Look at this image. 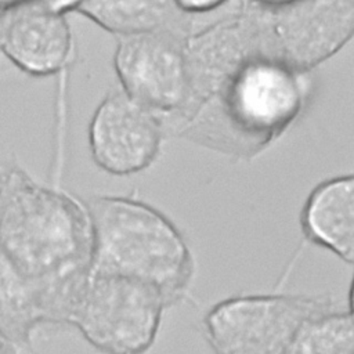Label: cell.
Masks as SVG:
<instances>
[{
    "instance_id": "7a4b0ae2",
    "label": "cell",
    "mask_w": 354,
    "mask_h": 354,
    "mask_svg": "<svg viewBox=\"0 0 354 354\" xmlns=\"http://www.w3.org/2000/svg\"><path fill=\"white\" fill-rule=\"evenodd\" d=\"M84 205L93 242L90 275L151 283L160 290L167 308L187 297L195 260L184 234L165 213L134 196L101 195Z\"/></svg>"
},
{
    "instance_id": "30bf717a",
    "label": "cell",
    "mask_w": 354,
    "mask_h": 354,
    "mask_svg": "<svg viewBox=\"0 0 354 354\" xmlns=\"http://www.w3.org/2000/svg\"><path fill=\"white\" fill-rule=\"evenodd\" d=\"M304 239L351 266L354 263V178L339 176L319 183L300 213Z\"/></svg>"
},
{
    "instance_id": "3957f363",
    "label": "cell",
    "mask_w": 354,
    "mask_h": 354,
    "mask_svg": "<svg viewBox=\"0 0 354 354\" xmlns=\"http://www.w3.org/2000/svg\"><path fill=\"white\" fill-rule=\"evenodd\" d=\"M303 72L264 54L249 55L221 80V108L231 131L224 152L252 156L299 115L307 83Z\"/></svg>"
},
{
    "instance_id": "ba28073f",
    "label": "cell",
    "mask_w": 354,
    "mask_h": 354,
    "mask_svg": "<svg viewBox=\"0 0 354 354\" xmlns=\"http://www.w3.org/2000/svg\"><path fill=\"white\" fill-rule=\"evenodd\" d=\"M88 141L91 156L100 169L115 176H130L156 160L162 126L156 113L124 91H113L97 108Z\"/></svg>"
},
{
    "instance_id": "4fadbf2b",
    "label": "cell",
    "mask_w": 354,
    "mask_h": 354,
    "mask_svg": "<svg viewBox=\"0 0 354 354\" xmlns=\"http://www.w3.org/2000/svg\"><path fill=\"white\" fill-rule=\"evenodd\" d=\"M283 354H354L351 299L307 317Z\"/></svg>"
},
{
    "instance_id": "8fae6325",
    "label": "cell",
    "mask_w": 354,
    "mask_h": 354,
    "mask_svg": "<svg viewBox=\"0 0 354 354\" xmlns=\"http://www.w3.org/2000/svg\"><path fill=\"white\" fill-rule=\"evenodd\" d=\"M47 328L33 290L0 248V333L19 348Z\"/></svg>"
},
{
    "instance_id": "5bb4252c",
    "label": "cell",
    "mask_w": 354,
    "mask_h": 354,
    "mask_svg": "<svg viewBox=\"0 0 354 354\" xmlns=\"http://www.w3.org/2000/svg\"><path fill=\"white\" fill-rule=\"evenodd\" d=\"M223 1L224 0H174L178 10L189 11V12L209 11L220 6Z\"/></svg>"
},
{
    "instance_id": "d6986e66",
    "label": "cell",
    "mask_w": 354,
    "mask_h": 354,
    "mask_svg": "<svg viewBox=\"0 0 354 354\" xmlns=\"http://www.w3.org/2000/svg\"><path fill=\"white\" fill-rule=\"evenodd\" d=\"M8 12H3L0 11V47H1V37H3V29H4V24L7 19ZM0 55H1V50H0Z\"/></svg>"
},
{
    "instance_id": "9a60e30c",
    "label": "cell",
    "mask_w": 354,
    "mask_h": 354,
    "mask_svg": "<svg viewBox=\"0 0 354 354\" xmlns=\"http://www.w3.org/2000/svg\"><path fill=\"white\" fill-rule=\"evenodd\" d=\"M40 3H43L44 6H47L51 10L59 11V12H66L69 10H75L76 6L82 1V0H37Z\"/></svg>"
},
{
    "instance_id": "ac0fdd59",
    "label": "cell",
    "mask_w": 354,
    "mask_h": 354,
    "mask_svg": "<svg viewBox=\"0 0 354 354\" xmlns=\"http://www.w3.org/2000/svg\"><path fill=\"white\" fill-rule=\"evenodd\" d=\"M259 4L264 6V7H278V6H283L288 3H292L295 0H256Z\"/></svg>"
},
{
    "instance_id": "7c38bea8",
    "label": "cell",
    "mask_w": 354,
    "mask_h": 354,
    "mask_svg": "<svg viewBox=\"0 0 354 354\" xmlns=\"http://www.w3.org/2000/svg\"><path fill=\"white\" fill-rule=\"evenodd\" d=\"M174 8V0H82L75 11L109 32L127 36L163 29Z\"/></svg>"
},
{
    "instance_id": "9c48e42d",
    "label": "cell",
    "mask_w": 354,
    "mask_h": 354,
    "mask_svg": "<svg viewBox=\"0 0 354 354\" xmlns=\"http://www.w3.org/2000/svg\"><path fill=\"white\" fill-rule=\"evenodd\" d=\"M0 50L14 66L30 76L61 72L72 53V33L65 14L40 1L10 11Z\"/></svg>"
},
{
    "instance_id": "277c9868",
    "label": "cell",
    "mask_w": 354,
    "mask_h": 354,
    "mask_svg": "<svg viewBox=\"0 0 354 354\" xmlns=\"http://www.w3.org/2000/svg\"><path fill=\"white\" fill-rule=\"evenodd\" d=\"M167 308L158 288L120 275H88L71 326L102 354H145Z\"/></svg>"
},
{
    "instance_id": "6da1fadb",
    "label": "cell",
    "mask_w": 354,
    "mask_h": 354,
    "mask_svg": "<svg viewBox=\"0 0 354 354\" xmlns=\"http://www.w3.org/2000/svg\"><path fill=\"white\" fill-rule=\"evenodd\" d=\"M91 243L84 202L15 162L0 165V248L33 290L47 328L71 326Z\"/></svg>"
},
{
    "instance_id": "5b68a950",
    "label": "cell",
    "mask_w": 354,
    "mask_h": 354,
    "mask_svg": "<svg viewBox=\"0 0 354 354\" xmlns=\"http://www.w3.org/2000/svg\"><path fill=\"white\" fill-rule=\"evenodd\" d=\"M348 297L332 295H236L213 304L202 319L213 354H283L300 324Z\"/></svg>"
},
{
    "instance_id": "2e32d148",
    "label": "cell",
    "mask_w": 354,
    "mask_h": 354,
    "mask_svg": "<svg viewBox=\"0 0 354 354\" xmlns=\"http://www.w3.org/2000/svg\"><path fill=\"white\" fill-rule=\"evenodd\" d=\"M21 350L15 343L0 333V354H21Z\"/></svg>"
},
{
    "instance_id": "e0dca14e",
    "label": "cell",
    "mask_w": 354,
    "mask_h": 354,
    "mask_svg": "<svg viewBox=\"0 0 354 354\" xmlns=\"http://www.w3.org/2000/svg\"><path fill=\"white\" fill-rule=\"evenodd\" d=\"M37 1V0H0V11L3 12H10L24 4Z\"/></svg>"
},
{
    "instance_id": "8992f818",
    "label": "cell",
    "mask_w": 354,
    "mask_h": 354,
    "mask_svg": "<svg viewBox=\"0 0 354 354\" xmlns=\"http://www.w3.org/2000/svg\"><path fill=\"white\" fill-rule=\"evenodd\" d=\"M266 10V21L257 24L264 54L300 72L351 37L353 0H295Z\"/></svg>"
},
{
    "instance_id": "52a82bcc",
    "label": "cell",
    "mask_w": 354,
    "mask_h": 354,
    "mask_svg": "<svg viewBox=\"0 0 354 354\" xmlns=\"http://www.w3.org/2000/svg\"><path fill=\"white\" fill-rule=\"evenodd\" d=\"M115 68L123 91L153 113L180 111L188 102L184 44L165 28L120 36Z\"/></svg>"
}]
</instances>
